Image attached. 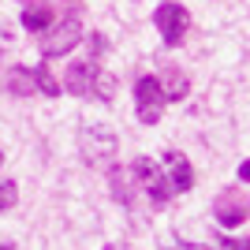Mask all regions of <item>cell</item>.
I'll list each match as a JSON object with an SVG mask.
<instances>
[{"instance_id": "cell-1", "label": "cell", "mask_w": 250, "mask_h": 250, "mask_svg": "<svg viewBox=\"0 0 250 250\" xmlns=\"http://www.w3.org/2000/svg\"><path fill=\"white\" fill-rule=\"evenodd\" d=\"M116 135L108 124H83L79 131V157L86 161V168H108L116 165Z\"/></svg>"}, {"instance_id": "cell-2", "label": "cell", "mask_w": 250, "mask_h": 250, "mask_svg": "<svg viewBox=\"0 0 250 250\" xmlns=\"http://www.w3.org/2000/svg\"><path fill=\"white\" fill-rule=\"evenodd\" d=\"M131 176H135L138 190L149 198V206L161 209V206H168V202H172V183H168L165 168L153 165L149 157H135V161H131Z\"/></svg>"}, {"instance_id": "cell-3", "label": "cell", "mask_w": 250, "mask_h": 250, "mask_svg": "<svg viewBox=\"0 0 250 250\" xmlns=\"http://www.w3.org/2000/svg\"><path fill=\"white\" fill-rule=\"evenodd\" d=\"M153 22H157V30H161L168 49H179L183 38H187V26H190V11L183 4H176V0H165V4H157Z\"/></svg>"}, {"instance_id": "cell-4", "label": "cell", "mask_w": 250, "mask_h": 250, "mask_svg": "<svg viewBox=\"0 0 250 250\" xmlns=\"http://www.w3.org/2000/svg\"><path fill=\"white\" fill-rule=\"evenodd\" d=\"M165 90H161V83H157V75H142L135 83V112H138V124L153 127L161 116H165Z\"/></svg>"}, {"instance_id": "cell-5", "label": "cell", "mask_w": 250, "mask_h": 250, "mask_svg": "<svg viewBox=\"0 0 250 250\" xmlns=\"http://www.w3.org/2000/svg\"><path fill=\"white\" fill-rule=\"evenodd\" d=\"M79 42H83V22L75 19V15H71V19H60V22H52L49 30L42 34V56H45V60L67 56Z\"/></svg>"}, {"instance_id": "cell-6", "label": "cell", "mask_w": 250, "mask_h": 250, "mask_svg": "<svg viewBox=\"0 0 250 250\" xmlns=\"http://www.w3.org/2000/svg\"><path fill=\"white\" fill-rule=\"evenodd\" d=\"M161 168H165L168 183H172V194H187V190L194 187V168H190V161L179 153V149H168Z\"/></svg>"}, {"instance_id": "cell-7", "label": "cell", "mask_w": 250, "mask_h": 250, "mask_svg": "<svg viewBox=\"0 0 250 250\" xmlns=\"http://www.w3.org/2000/svg\"><path fill=\"white\" fill-rule=\"evenodd\" d=\"M213 213H217V220L224 224V228H235V224H243L250 213V202H243V194L235 187H228L224 194L217 198V206H213Z\"/></svg>"}, {"instance_id": "cell-8", "label": "cell", "mask_w": 250, "mask_h": 250, "mask_svg": "<svg viewBox=\"0 0 250 250\" xmlns=\"http://www.w3.org/2000/svg\"><path fill=\"white\" fill-rule=\"evenodd\" d=\"M97 71H101V67H94V60H75L71 67H67V75H63V90L75 94V97H90Z\"/></svg>"}, {"instance_id": "cell-9", "label": "cell", "mask_w": 250, "mask_h": 250, "mask_svg": "<svg viewBox=\"0 0 250 250\" xmlns=\"http://www.w3.org/2000/svg\"><path fill=\"white\" fill-rule=\"evenodd\" d=\"M157 83H161L168 101H183L190 94V79L179 71V63H157Z\"/></svg>"}, {"instance_id": "cell-10", "label": "cell", "mask_w": 250, "mask_h": 250, "mask_svg": "<svg viewBox=\"0 0 250 250\" xmlns=\"http://www.w3.org/2000/svg\"><path fill=\"white\" fill-rule=\"evenodd\" d=\"M108 187H112V198L120 206H135V194H138V183L131 176V165H112L108 168Z\"/></svg>"}, {"instance_id": "cell-11", "label": "cell", "mask_w": 250, "mask_h": 250, "mask_svg": "<svg viewBox=\"0 0 250 250\" xmlns=\"http://www.w3.org/2000/svg\"><path fill=\"white\" fill-rule=\"evenodd\" d=\"M8 94H15V97H34L38 94V83H34L30 67H11L8 71Z\"/></svg>"}, {"instance_id": "cell-12", "label": "cell", "mask_w": 250, "mask_h": 250, "mask_svg": "<svg viewBox=\"0 0 250 250\" xmlns=\"http://www.w3.org/2000/svg\"><path fill=\"white\" fill-rule=\"evenodd\" d=\"M22 26H26L30 34H38V38H42V34L52 26V8H38V4L22 8Z\"/></svg>"}, {"instance_id": "cell-13", "label": "cell", "mask_w": 250, "mask_h": 250, "mask_svg": "<svg viewBox=\"0 0 250 250\" xmlns=\"http://www.w3.org/2000/svg\"><path fill=\"white\" fill-rule=\"evenodd\" d=\"M30 71H34V83H38V90H42L45 97H60V90H63V86L56 83V79H52V71H49V67H45V63H38V67H30Z\"/></svg>"}, {"instance_id": "cell-14", "label": "cell", "mask_w": 250, "mask_h": 250, "mask_svg": "<svg viewBox=\"0 0 250 250\" xmlns=\"http://www.w3.org/2000/svg\"><path fill=\"white\" fill-rule=\"evenodd\" d=\"M90 97H97V101L108 104V101L116 97V79H112L108 71H97V75H94V90H90Z\"/></svg>"}, {"instance_id": "cell-15", "label": "cell", "mask_w": 250, "mask_h": 250, "mask_svg": "<svg viewBox=\"0 0 250 250\" xmlns=\"http://www.w3.org/2000/svg\"><path fill=\"white\" fill-rule=\"evenodd\" d=\"M15 202H19V190H15V183H11V179H0V213H4V209H11Z\"/></svg>"}, {"instance_id": "cell-16", "label": "cell", "mask_w": 250, "mask_h": 250, "mask_svg": "<svg viewBox=\"0 0 250 250\" xmlns=\"http://www.w3.org/2000/svg\"><path fill=\"white\" fill-rule=\"evenodd\" d=\"M220 250H250V235L247 239H217Z\"/></svg>"}, {"instance_id": "cell-17", "label": "cell", "mask_w": 250, "mask_h": 250, "mask_svg": "<svg viewBox=\"0 0 250 250\" xmlns=\"http://www.w3.org/2000/svg\"><path fill=\"white\" fill-rule=\"evenodd\" d=\"M235 176H239L243 183H250V161H243V165H239V172H235Z\"/></svg>"}, {"instance_id": "cell-18", "label": "cell", "mask_w": 250, "mask_h": 250, "mask_svg": "<svg viewBox=\"0 0 250 250\" xmlns=\"http://www.w3.org/2000/svg\"><path fill=\"white\" fill-rule=\"evenodd\" d=\"M179 250H209V247H202V243H183Z\"/></svg>"}, {"instance_id": "cell-19", "label": "cell", "mask_w": 250, "mask_h": 250, "mask_svg": "<svg viewBox=\"0 0 250 250\" xmlns=\"http://www.w3.org/2000/svg\"><path fill=\"white\" fill-rule=\"evenodd\" d=\"M104 250H127V247H120V243H108V247H104Z\"/></svg>"}, {"instance_id": "cell-20", "label": "cell", "mask_w": 250, "mask_h": 250, "mask_svg": "<svg viewBox=\"0 0 250 250\" xmlns=\"http://www.w3.org/2000/svg\"><path fill=\"white\" fill-rule=\"evenodd\" d=\"M0 165H4V157H0Z\"/></svg>"}]
</instances>
